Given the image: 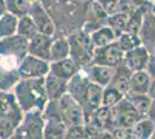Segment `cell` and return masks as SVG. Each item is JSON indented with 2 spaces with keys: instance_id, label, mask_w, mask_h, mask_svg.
<instances>
[{
  "instance_id": "6",
  "label": "cell",
  "mask_w": 155,
  "mask_h": 139,
  "mask_svg": "<svg viewBox=\"0 0 155 139\" xmlns=\"http://www.w3.org/2000/svg\"><path fill=\"white\" fill-rule=\"evenodd\" d=\"M44 125L43 111L32 110L25 113L22 122L9 139H44Z\"/></svg>"
},
{
  "instance_id": "29",
  "label": "cell",
  "mask_w": 155,
  "mask_h": 139,
  "mask_svg": "<svg viewBox=\"0 0 155 139\" xmlns=\"http://www.w3.org/2000/svg\"><path fill=\"white\" fill-rule=\"evenodd\" d=\"M125 98L134 106V108L141 114L142 116H147V113H148L150 104H152V99L148 96V94H131V93H127V94H125Z\"/></svg>"
},
{
  "instance_id": "19",
  "label": "cell",
  "mask_w": 155,
  "mask_h": 139,
  "mask_svg": "<svg viewBox=\"0 0 155 139\" xmlns=\"http://www.w3.org/2000/svg\"><path fill=\"white\" fill-rule=\"evenodd\" d=\"M152 80H153L152 77L149 75L146 70L133 72L131 78H130L127 93H131V94H148Z\"/></svg>"
},
{
  "instance_id": "21",
  "label": "cell",
  "mask_w": 155,
  "mask_h": 139,
  "mask_svg": "<svg viewBox=\"0 0 155 139\" xmlns=\"http://www.w3.org/2000/svg\"><path fill=\"white\" fill-rule=\"evenodd\" d=\"M132 73L133 72L124 63L120 64L119 66L115 67V72H114L109 86L116 87L117 89H119L123 94H126L129 91V81Z\"/></svg>"
},
{
  "instance_id": "10",
  "label": "cell",
  "mask_w": 155,
  "mask_h": 139,
  "mask_svg": "<svg viewBox=\"0 0 155 139\" xmlns=\"http://www.w3.org/2000/svg\"><path fill=\"white\" fill-rule=\"evenodd\" d=\"M29 15L35 22V25L38 29V33L48 35V36H53V37L56 36L57 28L54 25V21L39 0H36L32 4Z\"/></svg>"
},
{
  "instance_id": "32",
  "label": "cell",
  "mask_w": 155,
  "mask_h": 139,
  "mask_svg": "<svg viewBox=\"0 0 155 139\" xmlns=\"http://www.w3.org/2000/svg\"><path fill=\"white\" fill-rule=\"evenodd\" d=\"M125 94L120 92L119 89H117L116 87L108 86L103 88V94H102V106L107 108H112L115 107L120 101L124 99Z\"/></svg>"
},
{
  "instance_id": "38",
  "label": "cell",
  "mask_w": 155,
  "mask_h": 139,
  "mask_svg": "<svg viewBox=\"0 0 155 139\" xmlns=\"http://www.w3.org/2000/svg\"><path fill=\"white\" fill-rule=\"evenodd\" d=\"M148 96L152 100H155V79L152 80V84H150L148 91Z\"/></svg>"
},
{
  "instance_id": "1",
  "label": "cell",
  "mask_w": 155,
  "mask_h": 139,
  "mask_svg": "<svg viewBox=\"0 0 155 139\" xmlns=\"http://www.w3.org/2000/svg\"><path fill=\"white\" fill-rule=\"evenodd\" d=\"M68 94L82 108L86 121L102 106L103 87L91 81L82 70L68 81Z\"/></svg>"
},
{
  "instance_id": "25",
  "label": "cell",
  "mask_w": 155,
  "mask_h": 139,
  "mask_svg": "<svg viewBox=\"0 0 155 139\" xmlns=\"http://www.w3.org/2000/svg\"><path fill=\"white\" fill-rule=\"evenodd\" d=\"M19 18L7 12L0 18V40L16 34Z\"/></svg>"
},
{
  "instance_id": "13",
  "label": "cell",
  "mask_w": 155,
  "mask_h": 139,
  "mask_svg": "<svg viewBox=\"0 0 155 139\" xmlns=\"http://www.w3.org/2000/svg\"><path fill=\"white\" fill-rule=\"evenodd\" d=\"M150 52L145 45H139L136 49L125 52L124 56V64L129 67L132 72L137 71H145L148 65Z\"/></svg>"
},
{
  "instance_id": "37",
  "label": "cell",
  "mask_w": 155,
  "mask_h": 139,
  "mask_svg": "<svg viewBox=\"0 0 155 139\" xmlns=\"http://www.w3.org/2000/svg\"><path fill=\"white\" fill-rule=\"evenodd\" d=\"M146 117H148V118L155 124V100H152V104H150V108H149Z\"/></svg>"
},
{
  "instance_id": "15",
  "label": "cell",
  "mask_w": 155,
  "mask_h": 139,
  "mask_svg": "<svg viewBox=\"0 0 155 139\" xmlns=\"http://www.w3.org/2000/svg\"><path fill=\"white\" fill-rule=\"evenodd\" d=\"M80 71L81 68L74 63V60L71 57L50 63V72L54 74L56 77L66 80V81H70Z\"/></svg>"
},
{
  "instance_id": "44",
  "label": "cell",
  "mask_w": 155,
  "mask_h": 139,
  "mask_svg": "<svg viewBox=\"0 0 155 139\" xmlns=\"http://www.w3.org/2000/svg\"><path fill=\"white\" fill-rule=\"evenodd\" d=\"M154 1H155V0H154Z\"/></svg>"
},
{
  "instance_id": "11",
  "label": "cell",
  "mask_w": 155,
  "mask_h": 139,
  "mask_svg": "<svg viewBox=\"0 0 155 139\" xmlns=\"http://www.w3.org/2000/svg\"><path fill=\"white\" fill-rule=\"evenodd\" d=\"M29 41L15 34L0 40V56H11L20 61L28 55Z\"/></svg>"
},
{
  "instance_id": "39",
  "label": "cell",
  "mask_w": 155,
  "mask_h": 139,
  "mask_svg": "<svg viewBox=\"0 0 155 139\" xmlns=\"http://www.w3.org/2000/svg\"><path fill=\"white\" fill-rule=\"evenodd\" d=\"M7 13V6L5 0H0V18Z\"/></svg>"
},
{
  "instance_id": "14",
  "label": "cell",
  "mask_w": 155,
  "mask_h": 139,
  "mask_svg": "<svg viewBox=\"0 0 155 139\" xmlns=\"http://www.w3.org/2000/svg\"><path fill=\"white\" fill-rule=\"evenodd\" d=\"M82 71L91 81L104 88L110 84V81L112 79V75H114V72H115V68L103 66V65L91 64V65L82 68Z\"/></svg>"
},
{
  "instance_id": "42",
  "label": "cell",
  "mask_w": 155,
  "mask_h": 139,
  "mask_svg": "<svg viewBox=\"0 0 155 139\" xmlns=\"http://www.w3.org/2000/svg\"><path fill=\"white\" fill-rule=\"evenodd\" d=\"M152 53H154V55H155V49H154V51H153V52H152Z\"/></svg>"
},
{
  "instance_id": "27",
  "label": "cell",
  "mask_w": 155,
  "mask_h": 139,
  "mask_svg": "<svg viewBox=\"0 0 155 139\" xmlns=\"http://www.w3.org/2000/svg\"><path fill=\"white\" fill-rule=\"evenodd\" d=\"M16 34H19L20 36L25 37V38H27L28 41L31 40L36 34H38V29H37L35 22L32 21L31 16H30L29 14L19 18V23H18Z\"/></svg>"
},
{
  "instance_id": "2",
  "label": "cell",
  "mask_w": 155,
  "mask_h": 139,
  "mask_svg": "<svg viewBox=\"0 0 155 139\" xmlns=\"http://www.w3.org/2000/svg\"><path fill=\"white\" fill-rule=\"evenodd\" d=\"M13 93L21 109L25 113L32 110L44 111L49 102L45 92L44 78H30L20 79L14 87Z\"/></svg>"
},
{
  "instance_id": "3",
  "label": "cell",
  "mask_w": 155,
  "mask_h": 139,
  "mask_svg": "<svg viewBox=\"0 0 155 139\" xmlns=\"http://www.w3.org/2000/svg\"><path fill=\"white\" fill-rule=\"evenodd\" d=\"M44 118H53L63 122L66 126L84 124L82 108L67 93L58 100L49 101L43 111Z\"/></svg>"
},
{
  "instance_id": "7",
  "label": "cell",
  "mask_w": 155,
  "mask_h": 139,
  "mask_svg": "<svg viewBox=\"0 0 155 139\" xmlns=\"http://www.w3.org/2000/svg\"><path fill=\"white\" fill-rule=\"evenodd\" d=\"M114 125L123 127H133L141 118L146 117L137 110L134 106L124 96L115 107L111 108Z\"/></svg>"
},
{
  "instance_id": "40",
  "label": "cell",
  "mask_w": 155,
  "mask_h": 139,
  "mask_svg": "<svg viewBox=\"0 0 155 139\" xmlns=\"http://www.w3.org/2000/svg\"><path fill=\"white\" fill-rule=\"evenodd\" d=\"M96 139H114V137L111 136L110 132H102Z\"/></svg>"
},
{
  "instance_id": "41",
  "label": "cell",
  "mask_w": 155,
  "mask_h": 139,
  "mask_svg": "<svg viewBox=\"0 0 155 139\" xmlns=\"http://www.w3.org/2000/svg\"><path fill=\"white\" fill-rule=\"evenodd\" d=\"M149 139H155V131H154V133L152 134V137H150V138H149Z\"/></svg>"
},
{
  "instance_id": "30",
  "label": "cell",
  "mask_w": 155,
  "mask_h": 139,
  "mask_svg": "<svg viewBox=\"0 0 155 139\" xmlns=\"http://www.w3.org/2000/svg\"><path fill=\"white\" fill-rule=\"evenodd\" d=\"M130 14L119 11L118 13L112 14L108 18V26L115 31L116 36L118 37L122 33L125 31L126 26H127V21H129Z\"/></svg>"
},
{
  "instance_id": "5",
  "label": "cell",
  "mask_w": 155,
  "mask_h": 139,
  "mask_svg": "<svg viewBox=\"0 0 155 139\" xmlns=\"http://www.w3.org/2000/svg\"><path fill=\"white\" fill-rule=\"evenodd\" d=\"M70 42V57L81 70L91 65L95 52V45L91 41V34L80 29L67 36Z\"/></svg>"
},
{
  "instance_id": "36",
  "label": "cell",
  "mask_w": 155,
  "mask_h": 139,
  "mask_svg": "<svg viewBox=\"0 0 155 139\" xmlns=\"http://www.w3.org/2000/svg\"><path fill=\"white\" fill-rule=\"evenodd\" d=\"M146 71L148 72V74L152 77V79H155V55L154 53H150V58H149L148 65Z\"/></svg>"
},
{
  "instance_id": "34",
  "label": "cell",
  "mask_w": 155,
  "mask_h": 139,
  "mask_svg": "<svg viewBox=\"0 0 155 139\" xmlns=\"http://www.w3.org/2000/svg\"><path fill=\"white\" fill-rule=\"evenodd\" d=\"M96 1L103 7V9L109 16L118 13L120 9V0H96Z\"/></svg>"
},
{
  "instance_id": "8",
  "label": "cell",
  "mask_w": 155,
  "mask_h": 139,
  "mask_svg": "<svg viewBox=\"0 0 155 139\" xmlns=\"http://www.w3.org/2000/svg\"><path fill=\"white\" fill-rule=\"evenodd\" d=\"M124 56L125 52L119 48L117 41H115L108 45L96 48L91 64L115 68L124 63Z\"/></svg>"
},
{
  "instance_id": "9",
  "label": "cell",
  "mask_w": 155,
  "mask_h": 139,
  "mask_svg": "<svg viewBox=\"0 0 155 139\" xmlns=\"http://www.w3.org/2000/svg\"><path fill=\"white\" fill-rule=\"evenodd\" d=\"M20 78L21 79H30V78H45L50 72V61L37 58L31 55H27L20 61L19 67Z\"/></svg>"
},
{
  "instance_id": "24",
  "label": "cell",
  "mask_w": 155,
  "mask_h": 139,
  "mask_svg": "<svg viewBox=\"0 0 155 139\" xmlns=\"http://www.w3.org/2000/svg\"><path fill=\"white\" fill-rule=\"evenodd\" d=\"M91 37L95 48L105 46L117 40V36L116 34H115V31L108 25L101 27L97 30H95L94 33H91Z\"/></svg>"
},
{
  "instance_id": "17",
  "label": "cell",
  "mask_w": 155,
  "mask_h": 139,
  "mask_svg": "<svg viewBox=\"0 0 155 139\" xmlns=\"http://www.w3.org/2000/svg\"><path fill=\"white\" fill-rule=\"evenodd\" d=\"M88 122L93 123L101 131H104V132H110L115 127L111 108H107L103 106H101L91 114V116L86 121V123H88Z\"/></svg>"
},
{
  "instance_id": "4",
  "label": "cell",
  "mask_w": 155,
  "mask_h": 139,
  "mask_svg": "<svg viewBox=\"0 0 155 139\" xmlns=\"http://www.w3.org/2000/svg\"><path fill=\"white\" fill-rule=\"evenodd\" d=\"M25 111L21 109L13 92H0V137L9 139L20 123Z\"/></svg>"
},
{
  "instance_id": "33",
  "label": "cell",
  "mask_w": 155,
  "mask_h": 139,
  "mask_svg": "<svg viewBox=\"0 0 155 139\" xmlns=\"http://www.w3.org/2000/svg\"><path fill=\"white\" fill-rule=\"evenodd\" d=\"M84 138H86L84 124L67 126V129H66V139H84Z\"/></svg>"
},
{
  "instance_id": "18",
  "label": "cell",
  "mask_w": 155,
  "mask_h": 139,
  "mask_svg": "<svg viewBox=\"0 0 155 139\" xmlns=\"http://www.w3.org/2000/svg\"><path fill=\"white\" fill-rule=\"evenodd\" d=\"M139 36L141 38L142 45L146 46L150 53L153 52L155 49V18L147 12H145Z\"/></svg>"
},
{
  "instance_id": "23",
  "label": "cell",
  "mask_w": 155,
  "mask_h": 139,
  "mask_svg": "<svg viewBox=\"0 0 155 139\" xmlns=\"http://www.w3.org/2000/svg\"><path fill=\"white\" fill-rule=\"evenodd\" d=\"M67 126L58 119L45 118L44 139H66Z\"/></svg>"
},
{
  "instance_id": "35",
  "label": "cell",
  "mask_w": 155,
  "mask_h": 139,
  "mask_svg": "<svg viewBox=\"0 0 155 139\" xmlns=\"http://www.w3.org/2000/svg\"><path fill=\"white\" fill-rule=\"evenodd\" d=\"M111 136L114 139H133L132 127H123V126H115L111 131Z\"/></svg>"
},
{
  "instance_id": "31",
  "label": "cell",
  "mask_w": 155,
  "mask_h": 139,
  "mask_svg": "<svg viewBox=\"0 0 155 139\" xmlns=\"http://www.w3.org/2000/svg\"><path fill=\"white\" fill-rule=\"evenodd\" d=\"M117 43L119 48L123 50L124 52H127L130 50L136 49L137 46L141 45L142 42L139 36V34L132 33H122L117 37Z\"/></svg>"
},
{
  "instance_id": "22",
  "label": "cell",
  "mask_w": 155,
  "mask_h": 139,
  "mask_svg": "<svg viewBox=\"0 0 155 139\" xmlns=\"http://www.w3.org/2000/svg\"><path fill=\"white\" fill-rule=\"evenodd\" d=\"M70 57V42L66 36H56L51 45L50 63Z\"/></svg>"
},
{
  "instance_id": "43",
  "label": "cell",
  "mask_w": 155,
  "mask_h": 139,
  "mask_svg": "<svg viewBox=\"0 0 155 139\" xmlns=\"http://www.w3.org/2000/svg\"><path fill=\"white\" fill-rule=\"evenodd\" d=\"M0 139H2V138H1V137H0Z\"/></svg>"
},
{
  "instance_id": "28",
  "label": "cell",
  "mask_w": 155,
  "mask_h": 139,
  "mask_svg": "<svg viewBox=\"0 0 155 139\" xmlns=\"http://www.w3.org/2000/svg\"><path fill=\"white\" fill-rule=\"evenodd\" d=\"M5 1H6L7 12L14 14L18 18H21L29 14L32 4L36 0H5Z\"/></svg>"
},
{
  "instance_id": "20",
  "label": "cell",
  "mask_w": 155,
  "mask_h": 139,
  "mask_svg": "<svg viewBox=\"0 0 155 139\" xmlns=\"http://www.w3.org/2000/svg\"><path fill=\"white\" fill-rule=\"evenodd\" d=\"M20 79L18 68L7 67L0 64V92H13Z\"/></svg>"
},
{
  "instance_id": "12",
  "label": "cell",
  "mask_w": 155,
  "mask_h": 139,
  "mask_svg": "<svg viewBox=\"0 0 155 139\" xmlns=\"http://www.w3.org/2000/svg\"><path fill=\"white\" fill-rule=\"evenodd\" d=\"M54 40L53 36H48L44 34H36L28 43V53L37 58L50 61L51 45Z\"/></svg>"
},
{
  "instance_id": "16",
  "label": "cell",
  "mask_w": 155,
  "mask_h": 139,
  "mask_svg": "<svg viewBox=\"0 0 155 139\" xmlns=\"http://www.w3.org/2000/svg\"><path fill=\"white\" fill-rule=\"evenodd\" d=\"M45 92L49 101L58 100L68 93V81L60 79L51 72L48 73L45 78Z\"/></svg>"
},
{
  "instance_id": "26",
  "label": "cell",
  "mask_w": 155,
  "mask_h": 139,
  "mask_svg": "<svg viewBox=\"0 0 155 139\" xmlns=\"http://www.w3.org/2000/svg\"><path fill=\"white\" fill-rule=\"evenodd\" d=\"M155 131V124L148 118L143 117L132 127L133 139H149Z\"/></svg>"
}]
</instances>
